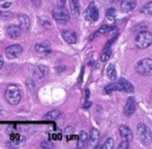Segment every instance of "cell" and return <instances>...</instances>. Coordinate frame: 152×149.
<instances>
[{
    "mask_svg": "<svg viewBox=\"0 0 152 149\" xmlns=\"http://www.w3.org/2000/svg\"><path fill=\"white\" fill-rule=\"evenodd\" d=\"M31 2H32V3H33L35 6H39V5H40V3H42V2H40V0H31Z\"/></svg>",
    "mask_w": 152,
    "mask_h": 149,
    "instance_id": "30",
    "label": "cell"
},
{
    "mask_svg": "<svg viewBox=\"0 0 152 149\" xmlns=\"http://www.w3.org/2000/svg\"><path fill=\"white\" fill-rule=\"evenodd\" d=\"M137 6L136 0H122L121 1V8L123 12H130Z\"/></svg>",
    "mask_w": 152,
    "mask_h": 149,
    "instance_id": "16",
    "label": "cell"
},
{
    "mask_svg": "<svg viewBox=\"0 0 152 149\" xmlns=\"http://www.w3.org/2000/svg\"><path fill=\"white\" fill-rule=\"evenodd\" d=\"M111 49H106V50H104V52H102V56H100V60L102 61V62H106V61H108L109 59H110L111 57Z\"/></svg>",
    "mask_w": 152,
    "mask_h": 149,
    "instance_id": "24",
    "label": "cell"
},
{
    "mask_svg": "<svg viewBox=\"0 0 152 149\" xmlns=\"http://www.w3.org/2000/svg\"><path fill=\"white\" fill-rule=\"evenodd\" d=\"M0 1H3V0H0Z\"/></svg>",
    "mask_w": 152,
    "mask_h": 149,
    "instance_id": "39",
    "label": "cell"
},
{
    "mask_svg": "<svg viewBox=\"0 0 152 149\" xmlns=\"http://www.w3.org/2000/svg\"><path fill=\"white\" fill-rule=\"evenodd\" d=\"M98 17H99V12H98L97 7H96L93 3L89 4V6L84 12V18L86 19L87 21L95 22V21L98 20Z\"/></svg>",
    "mask_w": 152,
    "mask_h": 149,
    "instance_id": "6",
    "label": "cell"
},
{
    "mask_svg": "<svg viewBox=\"0 0 152 149\" xmlns=\"http://www.w3.org/2000/svg\"><path fill=\"white\" fill-rule=\"evenodd\" d=\"M151 99H152V90H151Z\"/></svg>",
    "mask_w": 152,
    "mask_h": 149,
    "instance_id": "36",
    "label": "cell"
},
{
    "mask_svg": "<svg viewBox=\"0 0 152 149\" xmlns=\"http://www.w3.org/2000/svg\"><path fill=\"white\" fill-rule=\"evenodd\" d=\"M89 144V136L85 131H82L79 136L78 140V147L79 148H86Z\"/></svg>",
    "mask_w": 152,
    "mask_h": 149,
    "instance_id": "13",
    "label": "cell"
},
{
    "mask_svg": "<svg viewBox=\"0 0 152 149\" xmlns=\"http://www.w3.org/2000/svg\"><path fill=\"white\" fill-rule=\"evenodd\" d=\"M118 83H119V86H120L121 91H123V92H125V93H129V94L134 92V86H132V83L128 82L127 80H125V79H119Z\"/></svg>",
    "mask_w": 152,
    "mask_h": 149,
    "instance_id": "9",
    "label": "cell"
},
{
    "mask_svg": "<svg viewBox=\"0 0 152 149\" xmlns=\"http://www.w3.org/2000/svg\"><path fill=\"white\" fill-rule=\"evenodd\" d=\"M19 23H20V27L23 31L29 30V28H30V19L27 15H20L19 16Z\"/></svg>",
    "mask_w": 152,
    "mask_h": 149,
    "instance_id": "12",
    "label": "cell"
},
{
    "mask_svg": "<svg viewBox=\"0 0 152 149\" xmlns=\"http://www.w3.org/2000/svg\"><path fill=\"white\" fill-rule=\"evenodd\" d=\"M115 16H116V10L115 8H110L107 12V19L110 21H114L115 20Z\"/></svg>",
    "mask_w": 152,
    "mask_h": 149,
    "instance_id": "27",
    "label": "cell"
},
{
    "mask_svg": "<svg viewBox=\"0 0 152 149\" xmlns=\"http://www.w3.org/2000/svg\"><path fill=\"white\" fill-rule=\"evenodd\" d=\"M3 65H4V59H3V57L0 55V69L3 67Z\"/></svg>",
    "mask_w": 152,
    "mask_h": 149,
    "instance_id": "31",
    "label": "cell"
},
{
    "mask_svg": "<svg viewBox=\"0 0 152 149\" xmlns=\"http://www.w3.org/2000/svg\"><path fill=\"white\" fill-rule=\"evenodd\" d=\"M137 135L143 145L148 146L152 143V133L145 123H139L137 125Z\"/></svg>",
    "mask_w": 152,
    "mask_h": 149,
    "instance_id": "1",
    "label": "cell"
},
{
    "mask_svg": "<svg viewBox=\"0 0 152 149\" xmlns=\"http://www.w3.org/2000/svg\"><path fill=\"white\" fill-rule=\"evenodd\" d=\"M119 133H120V136L123 140H127V141H132V131L127 125L122 124L119 127Z\"/></svg>",
    "mask_w": 152,
    "mask_h": 149,
    "instance_id": "11",
    "label": "cell"
},
{
    "mask_svg": "<svg viewBox=\"0 0 152 149\" xmlns=\"http://www.w3.org/2000/svg\"><path fill=\"white\" fill-rule=\"evenodd\" d=\"M99 139V131L96 129H92L90 134H89V145L95 146Z\"/></svg>",
    "mask_w": 152,
    "mask_h": 149,
    "instance_id": "17",
    "label": "cell"
},
{
    "mask_svg": "<svg viewBox=\"0 0 152 149\" xmlns=\"http://www.w3.org/2000/svg\"><path fill=\"white\" fill-rule=\"evenodd\" d=\"M107 77H108L111 81H116L117 72H116V69H115L114 64L108 65V67H107Z\"/></svg>",
    "mask_w": 152,
    "mask_h": 149,
    "instance_id": "19",
    "label": "cell"
},
{
    "mask_svg": "<svg viewBox=\"0 0 152 149\" xmlns=\"http://www.w3.org/2000/svg\"><path fill=\"white\" fill-rule=\"evenodd\" d=\"M40 147L45 148V149H47V148L52 149V148L55 147V145L51 141H44V142H42V143H40Z\"/></svg>",
    "mask_w": 152,
    "mask_h": 149,
    "instance_id": "28",
    "label": "cell"
},
{
    "mask_svg": "<svg viewBox=\"0 0 152 149\" xmlns=\"http://www.w3.org/2000/svg\"><path fill=\"white\" fill-rule=\"evenodd\" d=\"M117 90L121 91L118 81H117V82H114V81H113V83H111L110 85H108V86L104 87V92L108 93V94H109V93H112L113 91H117Z\"/></svg>",
    "mask_w": 152,
    "mask_h": 149,
    "instance_id": "21",
    "label": "cell"
},
{
    "mask_svg": "<svg viewBox=\"0 0 152 149\" xmlns=\"http://www.w3.org/2000/svg\"><path fill=\"white\" fill-rule=\"evenodd\" d=\"M23 52V47L21 45H10L6 48L5 50V54L6 57L8 59H15V58H18Z\"/></svg>",
    "mask_w": 152,
    "mask_h": 149,
    "instance_id": "7",
    "label": "cell"
},
{
    "mask_svg": "<svg viewBox=\"0 0 152 149\" xmlns=\"http://www.w3.org/2000/svg\"><path fill=\"white\" fill-rule=\"evenodd\" d=\"M128 142H129V141H127V140H122V142H121L120 144H119L118 148H120V149L128 148Z\"/></svg>",
    "mask_w": 152,
    "mask_h": 149,
    "instance_id": "29",
    "label": "cell"
},
{
    "mask_svg": "<svg viewBox=\"0 0 152 149\" xmlns=\"http://www.w3.org/2000/svg\"><path fill=\"white\" fill-rule=\"evenodd\" d=\"M6 32H7V34L12 38H16L20 37L21 32H22V29H21L20 26H17V25H10L6 29Z\"/></svg>",
    "mask_w": 152,
    "mask_h": 149,
    "instance_id": "15",
    "label": "cell"
},
{
    "mask_svg": "<svg viewBox=\"0 0 152 149\" xmlns=\"http://www.w3.org/2000/svg\"><path fill=\"white\" fill-rule=\"evenodd\" d=\"M136 72L141 76H151L152 74V59L144 58L138 61L136 64Z\"/></svg>",
    "mask_w": 152,
    "mask_h": 149,
    "instance_id": "3",
    "label": "cell"
},
{
    "mask_svg": "<svg viewBox=\"0 0 152 149\" xmlns=\"http://www.w3.org/2000/svg\"><path fill=\"white\" fill-rule=\"evenodd\" d=\"M152 44V33L149 31H142L136 37V45L139 49H146Z\"/></svg>",
    "mask_w": 152,
    "mask_h": 149,
    "instance_id": "5",
    "label": "cell"
},
{
    "mask_svg": "<svg viewBox=\"0 0 152 149\" xmlns=\"http://www.w3.org/2000/svg\"><path fill=\"white\" fill-rule=\"evenodd\" d=\"M114 27H111V26H108V25H102L99 29H98L96 32L97 34H102V33H106V32H110L111 30H113Z\"/></svg>",
    "mask_w": 152,
    "mask_h": 149,
    "instance_id": "25",
    "label": "cell"
},
{
    "mask_svg": "<svg viewBox=\"0 0 152 149\" xmlns=\"http://www.w3.org/2000/svg\"><path fill=\"white\" fill-rule=\"evenodd\" d=\"M52 16L54 20L59 24H65L69 21L68 10L64 6H57L52 10Z\"/></svg>",
    "mask_w": 152,
    "mask_h": 149,
    "instance_id": "4",
    "label": "cell"
},
{
    "mask_svg": "<svg viewBox=\"0 0 152 149\" xmlns=\"http://www.w3.org/2000/svg\"><path fill=\"white\" fill-rule=\"evenodd\" d=\"M48 67L46 65H37V66L34 69L33 76L36 80H40V79L45 78V77L48 74Z\"/></svg>",
    "mask_w": 152,
    "mask_h": 149,
    "instance_id": "10",
    "label": "cell"
},
{
    "mask_svg": "<svg viewBox=\"0 0 152 149\" xmlns=\"http://www.w3.org/2000/svg\"><path fill=\"white\" fill-rule=\"evenodd\" d=\"M10 5V2H7V3H4L3 5H2V7H3V8H7Z\"/></svg>",
    "mask_w": 152,
    "mask_h": 149,
    "instance_id": "35",
    "label": "cell"
},
{
    "mask_svg": "<svg viewBox=\"0 0 152 149\" xmlns=\"http://www.w3.org/2000/svg\"><path fill=\"white\" fill-rule=\"evenodd\" d=\"M60 115V112L58 110H52V111L48 112L46 115L44 116V120H48V121H53L55 119L58 118V116Z\"/></svg>",
    "mask_w": 152,
    "mask_h": 149,
    "instance_id": "22",
    "label": "cell"
},
{
    "mask_svg": "<svg viewBox=\"0 0 152 149\" xmlns=\"http://www.w3.org/2000/svg\"><path fill=\"white\" fill-rule=\"evenodd\" d=\"M90 106H91V103H90V102H87V103L84 105V108H85V109H88V108L90 107Z\"/></svg>",
    "mask_w": 152,
    "mask_h": 149,
    "instance_id": "34",
    "label": "cell"
},
{
    "mask_svg": "<svg viewBox=\"0 0 152 149\" xmlns=\"http://www.w3.org/2000/svg\"><path fill=\"white\" fill-rule=\"evenodd\" d=\"M0 113H1V108H0Z\"/></svg>",
    "mask_w": 152,
    "mask_h": 149,
    "instance_id": "37",
    "label": "cell"
},
{
    "mask_svg": "<svg viewBox=\"0 0 152 149\" xmlns=\"http://www.w3.org/2000/svg\"><path fill=\"white\" fill-rule=\"evenodd\" d=\"M62 37L68 44H76L77 42V34L72 30H65L62 32Z\"/></svg>",
    "mask_w": 152,
    "mask_h": 149,
    "instance_id": "14",
    "label": "cell"
},
{
    "mask_svg": "<svg viewBox=\"0 0 152 149\" xmlns=\"http://www.w3.org/2000/svg\"><path fill=\"white\" fill-rule=\"evenodd\" d=\"M136 99L134 97L130 96L127 99L126 101V104H125V107H124V115L127 117L132 116V114L136 111Z\"/></svg>",
    "mask_w": 152,
    "mask_h": 149,
    "instance_id": "8",
    "label": "cell"
},
{
    "mask_svg": "<svg viewBox=\"0 0 152 149\" xmlns=\"http://www.w3.org/2000/svg\"><path fill=\"white\" fill-rule=\"evenodd\" d=\"M35 51L39 54H48L51 52V47L46 42H40L35 45Z\"/></svg>",
    "mask_w": 152,
    "mask_h": 149,
    "instance_id": "18",
    "label": "cell"
},
{
    "mask_svg": "<svg viewBox=\"0 0 152 149\" xmlns=\"http://www.w3.org/2000/svg\"><path fill=\"white\" fill-rule=\"evenodd\" d=\"M66 0H58V6H64L65 5Z\"/></svg>",
    "mask_w": 152,
    "mask_h": 149,
    "instance_id": "32",
    "label": "cell"
},
{
    "mask_svg": "<svg viewBox=\"0 0 152 149\" xmlns=\"http://www.w3.org/2000/svg\"><path fill=\"white\" fill-rule=\"evenodd\" d=\"M69 6H70V10H72V15L78 17L79 14H80V4H79V0H69Z\"/></svg>",
    "mask_w": 152,
    "mask_h": 149,
    "instance_id": "20",
    "label": "cell"
},
{
    "mask_svg": "<svg viewBox=\"0 0 152 149\" xmlns=\"http://www.w3.org/2000/svg\"><path fill=\"white\" fill-rule=\"evenodd\" d=\"M0 16H1V12H0Z\"/></svg>",
    "mask_w": 152,
    "mask_h": 149,
    "instance_id": "38",
    "label": "cell"
},
{
    "mask_svg": "<svg viewBox=\"0 0 152 149\" xmlns=\"http://www.w3.org/2000/svg\"><path fill=\"white\" fill-rule=\"evenodd\" d=\"M141 12H142L143 14H145V15L152 16V1L147 2V3L143 6V8L141 9Z\"/></svg>",
    "mask_w": 152,
    "mask_h": 149,
    "instance_id": "23",
    "label": "cell"
},
{
    "mask_svg": "<svg viewBox=\"0 0 152 149\" xmlns=\"http://www.w3.org/2000/svg\"><path fill=\"white\" fill-rule=\"evenodd\" d=\"M114 147V140L113 138H108L104 142V144L102 145V148L104 149H112Z\"/></svg>",
    "mask_w": 152,
    "mask_h": 149,
    "instance_id": "26",
    "label": "cell"
},
{
    "mask_svg": "<svg viewBox=\"0 0 152 149\" xmlns=\"http://www.w3.org/2000/svg\"><path fill=\"white\" fill-rule=\"evenodd\" d=\"M12 14H10V12H8V14H6V12H5V14H3L2 16H3L4 19H10V18H12Z\"/></svg>",
    "mask_w": 152,
    "mask_h": 149,
    "instance_id": "33",
    "label": "cell"
},
{
    "mask_svg": "<svg viewBox=\"0 0 152 149\" xmlns=\"http://www.w3.org/2000/svg\"><path fill=\"white\" fill-rule=\"evenodd\" d=\"M6 101L12 106H16L21 101V91L16 85H8L5 91Z\"/></svg>",
    "mask_w": 152,
    "mask_h": 149,
    "instance_id": "2",
    "label": "cell"
}]
</instances>
